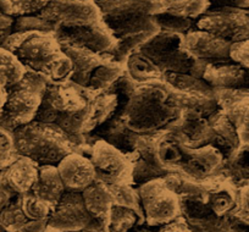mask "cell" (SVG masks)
Here are the masks:
<instances>
[{"label":"cell","instance_id":"obj_44","mask_svg":"<svg viewBox=\"0 0 249 232\" xmlns=\"http://www.w3.org/2000/svg\"><path fill=\"white\" fill-rule=\"evenodd\" d=\"M18 158L13 132L0 126V171H4Z\"/></svg>","mask_w":249,"mask_h":232},{"label":"cell","instance_id":"obj_6","mask_svg":"<svg viewBox=\"0 0 249 232\" xmlns=\"http://www.w3.org/2000/svg\"><path fill=\"white\" fill-rule=\"evenodd\" d=\"M103 20L116 40L110 54L115 60L122 64L161 31L154 16L103 18Z\"/></svg>","mask_w":249,"mask_h":232},{"label":"cell","instance_id":"obj_8","mask_svg":"<svg viewBox=\"0 0 249 232\" xmlns=\"http://www.w3.org/2000/svg\"><path fill=\"white\" fill-rule=\"evenodd\" d=\"M182 38L183 36L177 33L160 31L140 52L149 57L164 73H190L195 59L183 49Z\"/></svg>","mask_w":249,"mask_h":232},{"label":"cell","instance_id":"obj_9","mask_svg":"<svg viewBox=\"0 0 249 232\" xmlns=\"http://www.w3.org/2000/svg\"><path fill=\"white\" fill-rule=\"evenodd\" d=\"M97 180L107 185H132V161L105 141L98 140L87 153Z\"/></svg>","mask_w":249,"mask_h":232},{"label":"cell","instance_id":"obj_36","mask_svg":"<svg viewBox=\"0 0 249 232\" xmlns=\"http://www.w3.org/2000/svg\"><path fill=\"white\" fill-rule=\"evenodd\" d=\"M165 13L179 18L198 20L210 6V0H165Z\"/></svg>","mask_w":249,"mask_h":232},{"label":"cell","instance_id":"obj_1","mask_svg":"<svg viewBox=\"0 0 249 232\" xmlns=\"http://www.w3.org/2000/svg\"><path fill=\"white\" fill-rule=\"evenodd\" d=\"M3 48L13 52L27 70L39 73L48 81L69 80L72 72L70 59L55 33L13 32Z\"/></svg>","mask_w":249,"mask_h":232},{"label":"cell","instance_id":"obj_48","mask_svg":"<svg viewBox=\"0 0 249 232\" xmlns=\"http://www.w3.org/2000/svg\"><path fill=\"white\" fill-rule=\"evenodd\" d=\"M159 232H193L190 229L187 221L182 215L177 216L172 221L164 224L162 226H159Z\"/></svg>","mask_w":249,"mask_h":232},{"label":"cell","instance_id":"obj_5","mask_svg":"<svg viewBox=\"0 0 249 232\" xmlns=\"http://www.w3.org/2000/svg\"><path fill=\"white\" fill-rule=\"evenodd\" d=\"M94 90L69 80L48 81L36 121L54 124L64 115L77 112L87 107Z\"/></svg>","mask_w":249,"mask_h":232},{"label":"cell","instance_id":"obj_24","mask_svg":"<svg viewBox=\"0 0 249 232\" xmlns=\"http://www.w3.org/2000/svg\"><path fill=\"white\" fill-rule=\"evenodd\" d=\"M208 120L213 128L210 145L219 150L225 160L229 159L242 145L236 127L222 110L212 115L210 118H208Z\"/></svg>","mask_w":249,"mask_h":232},{"label":"cell","instance_id":"obj_22","mask_svg":"<svg viewBox=\"0 0 249 232\" xmlns=\"http://www.w3.org/2000/svg\"><path fill=\"white\" fill-rule=\"evenodd\" d=\"M203 78L214 89H249V69L233 61L209 65Z\"/></svg>","mask_w":249,"mask_h":232},{"label":"cell","instance_id":"obj_32","mask_svg":"<svg viewBox=\"0 0 249 232\" xmlns=\"http://www.w3.org/2000/svg\"><path fill=\"white\" fill-rule=\"evenodd\" d=\"M164 81L171 89L186 94L215 97V89L204 80L188 73H164Z\"/></svg>","mask_w":249,"mask_h":232},{"label":"cell","instance_id":"obj_55","mask_svg":"<svg viewBox=\"0 0 249 232\" xmlns=\"http://www.w3.org/2000/svg\"><path fill=\"white\" fill-rule=\"evenodd\" d=\"M94 1H99V0H94Z\"/></svg>","mask_w":249,"mask_h":232},{"label":"cell","instance_id":"obj_56","mask_svg":"<svg viewBox=\"0 0 249 232\" xmlns=\"http://www.w3.org/2000/svg\"><path fill=\"white\" fill-rule=\"evenodd\" d=\"M45 232H50V231H45Z\"/></svg>","mask_w":249,"mask_h":232},{"label":"cell","instance_id":"obj_42","mask_svg":"<svg viewBox=\"0 0 249 232\" xmlns=\"http://www.w3.org/2000/svg\"><path fill=\"white\" fill-rule=\"evenodd\" d=\"M114 198V204L135 209L142 214L137 188L132 185H107ZM143 216V215H142Z\"/></svg>","mask_w":249,"mask_h":232},{"label":"cell","instance_id":"obj_33","mask_svg":"<svg viewBox=\"0 0 249 232\" xmlns=\"http://www.w3.org/2000/svg\"><path fill=\"white\" fill-rule=\"evenodd\" d=\"M124 72H126L124 64L119 63L115 60L114 56H111L93 72L87 88L94 92H107Z\"/></svg>","mask_w":249,"mask_h":232},{"label":"cell","instance_id":"obj_17","mask_svg":"<svg viewBox=\"0 0 249 232\" xmlns=\"http://www.w3.org/2000/svg\"><path fill=\"white\" fill-rule=\"evenodd\" d=\"M166 131L184 147L202 148L212 143L213 128L209 120L195 110L182 109L178 119Z\"/></svg>","mask_w":249,"mask_h":232},{"label":"cell","instance_id":"obj_26","mask_svg":"<svg viewBox=\"0 0 249 232\" xmlns=\"http://www.w3.org/2000/svg\"><path fill=\"white\" fill-rule=\"evenodd\" d=\"M65 191L66 188L62 183L57 167L53 165H44V166H39L37 182L33 185L30 192L54 208Z\"/></svg>","mask_w":249,"mask_h":232},{"label":"cell","instance_id":"obj_14","mask_svg":"<svg viewBox=\"0 0 249 232\" xmlns=\"http://www.w3.org/2000/svg\"><path fill=\"white\" fill-rule=\"evenodd\" d=\"M83 200L82 192L65 191L52 209L47 230L50 232H77L92 220Z\"/></svg>","mask_w":249,"mask_h":232},{"label":"cell","instance_id":"obj_7","mask_svg":"<svg viewBox=\"0 0 249 232\" xmlns=\"http://www.w3.org/2000/svg\"><path fill=\"white\" fill-rule=\"evenodd\" d=\"M137 193L145 224L159 227L181 215L179 197L167 187L164 178L140 186Z\"/></svg>","mask_w":249,"mask_h":232},{"label":"cell","instance_id":"obj_45","mask_svg":"<svg viewBox=\"0 0 249 232\" xmlns=\"http://www.w3.org/2000/svg\"><path fill=\"white\" fill-rule=\"evenodd\" d=\"M215 99L222 111L249 99V89H215Z\"/></svg>","mask_w":249,"mask_h":232},{"label":"cell","instance_id":"obj_43","mask_svg":"<svg viewBox=\"0 0 249 232\" xmlns=\"http://www.w3.org/2000/svg\"><path fill=\"white\" fill-rule=\"evenodd\" d=\"M30 31H39V32L56 33L57 27L49 21L40 18L38 14L15 18L13 25V32H30Z\"/></svg>","mask_w":249,"mask_h":232},{"label":"cell","instance_id":"obj_19","mask_svg":"<svg viewBox=\"0 0 249 232\" xmlns=\"http://www.w3.org/2000/svg\"><path fill=\"white\" fill-rule=\"evenodd\" d=\"M56 167L66 191L82 192L97 180L95 170L89 158L81 153L73 152L66 155Z\"/></svg>","mask_w":249,"mask_h":232},{"label":"cell","instance_id":"obj_25","mask_svg":"<svg viewBox=\"0 0 249 232\" xmlns=\"http://www.w3.org/2000/svg\"><path fill=\"white\" fill-rule=\"evenodd\" d=\"M205 200L217 216H230L237 205V188L225 178L204 185Z\"/></svg>","mask_w":249,"mask_h":232},{"label":"cell","instance_id":"obj_12","mask_svg":"<svg viewBox=\"0 0 249 232\" xmlns=\"http://www.w3.org/2000/svg\"><path fill=\"white\" fill-rule=\"evenodd\" d=\"M197 27L231 43L249 39V9H209L197 20Z\"/></svg>","mask_w":249,"mask_h":232},{"label":"cell","instance_id":"obj_23","mask_svg":"<svg viewBox=\"0 0 249 232\" xmlns=\"http://www.w3.org/2000/svg\"><path fill=\"white\" fill-rule=\"evenodd\" d=\"M39 174V165L32 159L26 157H18L13 164L1 171L0 176L6 185L18 195L27 193L32 190L37 182Z\"/></svg>","mask_w":249,"mask_h":232},{"label":"cell","instance_id":"obj_2","mask_svg":"<svg viewBox=\"0 0 249 232\" xmlns=\"http://www.w3.org/2000/svg\"><path fill=\"white\" fill-rule=\"evenodd\" d=\"M169 95L170 87L164 80L138 85L119 116L140 135L164 132L178 119L181 112L170 104Z\"/></svg>","mask_w":249,"mask_h":232},{"label":"cell","instance_id":"obj_49","mask_svg":"<svg viewBox=\"0 0 249 232\" xmlns=\"http://www.w3.org/2000/svg\"><path fill=\"white\" fill-rule=\"evenodd\" d=\"M14 20L15 18H11L3 11H0V47H3L4 42L13 33Z\"/></svg>","mask_w":249,"mask_h":232},{"label":"cell","instance_id":"obj_13","mask_svg":"<svg viewBox=\"0 0 249 232\" xmlns=\"http://www.w3.org/2000/svg\"><path fill=\"white\" fill-rule=\"evenodd\" d=\"M181 215L193 232H231L230 216H217L205 200V187L200 192L179 196Z\"/></svg>","mask_w":249,"mask_h":232},{"label":"cell","instance_id":"obj_10","mask_svg":"<svg viewBox=\"0 0 249 232\" xmlns=\"http://www.w3.org/2000/svg\"><path fill=\"white\" fill-rule=\"evenodd\" d=\"M38 15L57 28L90 26L103 20L94 0H49Z\"/></svg>","mask_w":249,"mask_h":232},{"label":"cell","instance_id":"obj_31","mask_svg":"<svg viewBox=\"0 0 249 232\" xmlns=\"http://www.w3.org/2000/svg\"><path fill=\"white\" fill-rule=\"evenodd\" d=\"M169 103L178 110L191 109L200 112L207 119L221 110L215 97L186 94V93L177 92V90L171 89V88H170Z\"/></svg>","mask_w":249,"mask_h":232},{"label":"cell","instance_id":"obj_18","mask_svg":"<svg viewBox=\"0 0 249 232\" xmlns=\"http://www.w3.org/2000/svg\"><path fill=\"white\" fill-rule=\"evenodd\" d=\"M140 136V133L128 127L121 116L114 114L109 120L88 133L87 143L89 147H92L95 141H105L130 158L136 152Z\"/></svg>","mask_w":249,"mask_h":232},{"label":"cell","instance_id":"obj_28","mask_svg":"<svg viewBox=\"0 0 249 232\" xmlns=\"http://www.w3.org/2000/svg\"><path fill=\"white\" fill-rule=\"evenodd\" d=\"M116 95L107 92H95L88 103V119L86 124V133H90L102 124L109 120L116 112Z\"/></svg>","mask_w":249,"mask_h":232},{"label":"cell","instance_id":"obj_15","mask_svg":"<svg viewBox=\"0 0 249 232\" xmlns=\"http://www.w3.org/2000/svg\"><path fill=\"white\" fill-rule=\"evenodd\" d=\"M233 43L213 33L197 28L182 38V45L193 59L204 61L209 65L231 63V47Z\"/></svg>","mask_w":249,"mask_h":232},{"label":"cell","instance_id":"obj_16","mask_svg":"<svg viewBox=\"0 0 249 232\" xmlns=\"http://www.w3.org/2000/svg\"><path fill=\"white\" fill-rule=\"evenodd\" d=\"M55 36L60 43L77 45L99 54H110L116 44V40L104 20L90 26L59 27Z\"/></svg>","mask_w":249,"mask_h":232},{"label":"cell","instance_id":"obj_38","mask_svg":"<svg viewBox=\"0 0 249 232\" xmlns=\"http://www.w3.org/2000/svg\"><path fill=\"white\" fill-rule=\"evenodd\" d=\"M238 133L242 145H249V99L224 111Z\"/></svg>","mask_w":249,"mask_h":232},{"label":"cell","instance_id":"obj_51","mask_svg":"<svg viewBox=\"0 0 249 232\" xmlns=\"http://www.w3.org/2000/svg\"><path fill=\"white\" fill-rule=\"evenodd\" d=\"M77 232H107V225H105V221H102V220H98L93 217L88 222L87 226H85L82 230H80Z\"/></svg>","mask_w":249,"mask_h":232},{"label":"cell","instance_id":"obj_20","mask_svg":"<svg viewBox=\"0 0 249 232\" xmlns=\"http://www.w3.org/2000/svg\"><path fill=\"white\" fill-rule=\"evenodd\" d=\"M60 44L72 65L70 80L86 88L93 72L112 56L109 53L99 54V53H94L89 49L69 44V43H60Z\"/></svg>","mask_w":249,"mask_h":232},{"label":"cell","instance_id":"obj_4","mask_svg":"<svg viewBox=\"0 0 249 232\" xmlns=\"http://www.w3.org/2000/svg\"><path fill=\"white\" fill-rule=\"evenodd\" d=\"M48 80L42 75L27 70L22 80L6 88L8 98L0 114V126L14 132L20 126L35 120Z\"/></svg>","mask_w":249,"mask_h":232},{"label":"cell","instance_id":"obj_52","mask_svg":"<svg viewBox=\"0 0 249 232\" xmlns=\"http://www.w3.org/2000/svg\"><path fill=\"white\" fill-rule=\"evenodd\" d=\"M230 231L231 232H249V222L243 221L231 215L230 217Z\"/></svg>","mask_w":249,"mask_h":232},{"label":"cell","instance_id":"obj_27","mask_svg":"<svg viewBox=\"0 0 249 232\" xmlns=\"http://www.w3.org/2000/svg\"><path fill=\"white\" fill-rule=\"evenodd\" d=\"M82 197L86 208L92 217L105 221L109 210L114 205V198L109 186L103 181L95 180L82 191Z\"/></svg>","mask_w":249,"mask_h":232},{"label":"cell","instance_id":"obj_46","mask_svg":"<svg viewBox=\"0 0 249 232\" xmlns=\"http://www.w3.org/2000/svg\"><path fill=\"white\" fill-rule=\"evenodd\" d=\"M232 215L249 222V185L237 190V205Z\"/></svg>","mask_w":249,"mask_h":232},{"label":"cell","instance_id":"obj_50","mask_svg":"<svg viewBox=\"0 0 249 232\" xmlns=\"http://www.w3.org/2000/svg\"><path fill=\"white\" fill-rule=\"evenodd\" d=\"M249 9V0H210L209 9Z\"/></svg>","mask_w":249,"mask_h":232},{"label":"cell","instance_id":"obj_35","mask_svg":"<svg viewBox=\"0 0 249 232\" xmlns=\"http://www.w3.org/2000/svg\"><path fill=\"white\" fill-rule=\"evenodd\" d=\"M27 69L22 65L15 54L0 47V82L9 88L22 80Z\"/></svg>","mask_w":249,"mask_h":232},{"label":"cell","instance_id":"obj_3","mask_svg":"<svg viewBox=\"0 0 249 232\" xmlns=\"http://www.w3.org/2000/svg\"><path fill=\"white\" fill-rule=\"evenodd\" d=\"M14 144L18 157H26L39 166H56L66 155L78 152L66 135L54 124L33 120L13 132Z\"/></svg>","mask_w":249,"mask_h":232},{"label":"cell","instance_id":"obj_47","mask_svg":"<svg viewBox=\"0 0 249 232\" xmlns=\"http://www.w3.org/2000/svg\"><path fill=\"white\" fill-rule=\"evenodd\" d=\"M230 55L233 63L249 69V39L233 43Z\"/></svg>","mask_w":249,"mask_h":232},{"label":"cell","instance_id":"obj_41","mask_svg":"<svg viewBox=\"0 0 249 232\" xmlns=\"http://www.w3.org/2000/svg\"><path fill=\"white\" fill-rule=\"evenodd\" d=\"M138 87V83H136L127 73L124 72L109 89L107 90V93H111V94L116 95L117 98V109L115 114L120 115L124 109L127 105L128 100H130L131 95L135 92L136 88Z\"/></svg>","mask_w":249,"mask_h":232},{"label":"cell","instance_id":"obj_21","mask_svg":"<svg viewBox=\"0 0 249 232\" xmlns=\"http://www.w3.org/2000/svg\"><path fill=\"white\" fill-rule=\"evenodd\" d=\"M103 18L155 16L165 13V0H99Z\"/></svg>","mask_w":249,"mask_h":232},{"label":"cell","instance_id":"obj_30","mask_svg":"<svg viewBox=\"0 0 249 232\" xmlns=\"http://www.w3.org/2000/svg\"><path fill=\"white\" fill-rule=\"evenodd\" d=\"M124 68L126 73L138 85L164 80V72L140 50L127 57Z\"/></svg>","mask_w":249,"mask_h":232},{"label":"cell","instance_id":"obj_11","mask_svg":"<svg viewBox=\"0 0 249 232\" xmlns=\"http://www.w3.org/2000/svg\"><path fill=\"white\" fill-rule=\"evenodd\" d=\"M225 159L212 145L188 148L183 145L182 161L176 174L198 185H208L222 176Z\"/></svg>","mask_w":249,"mask_h":232},{"label":"cell","instance_id":"obj_29","mask_svg":"<svg viewBox=\"0 0 249 232\" xmlns=\"http://www.w3.org/2000/svg\"><path fill=\"white\" fill-rule=\"evenodd\" d=\"M222 176L237 190L249 185V145H241L225 160Z\"/></svg>","mask_w":249,"mask_h":232},{"label":"cell","instance_id":"obj_54","mask_svg":"<svg viewBox=\"0 0 249 232\" xmlns=\"http://www.w3.org/2000/svg\"><path fill=\"white\" fill-rule=\"evenodd\" d=\"M6 98H8V92H6V88L4 87V85L0 82V114L3 112L4 107H5Z\"/></svg>","mask_w":249,"mask_h":232},{"label":"cell","instance_id":"obj_39","mask_svg":"<svg viewBox=\"0 0 249 232\" xmlns=\"http://www.w3.org/2000/svg\"><path fill=\"white\" fill-rule=\"evenodd\" d=\"M21 208L26 216L31 220H38V221H48L49 215L53 208L42 199L36 197L32 192L22 193L18 195Z\"/></svg>","mask_w":249,"mask_h":232},{"label":"cell","instance_id":"obj_34","mask_svg":"<svg viewBox=\"0 0 249 232\" xmlns=\"http://www.w3.org/2000/svg\"><path fill=\"white\" fill-rule=\"evenodd\" d=\"M141 222L144 220L140 212L116 204L112 205L105 220L107 232H130Z\"/></svg>","mask_w":249,"mask_h":232},{"label":"cell","instance_id":"obj_40","mask_svg":"<svg viewBox=\"0 0 249 232\" xmlns=\"http://www.w3.org/2000/svg\"><path fill=\"white\" fill-rule=\"evenodd\" d=\"M154 18L159 25L160 30L166 31V32L184 36L198 28L197 20H193V18H179V16L170 15L167 13L159 14V15H155Z\"/></svg>","mask_w":249,"mask_h":232},{"label":"cell","instance_id":"obj_37","mask_svg":"<svg viewBox=\"0 0 249 232\" xmlns=\"http://www.w3.org/2000/svg\"><path fill=\"white\" fill-rule=\"evenodd\" d=\"M49 0H0V11L11 18L36 15Z\"/></svg>","mask_w":249,"mask_h":232},{"label":"cell","instance_id":"obj_53","mask_svg":"<svg viewBox=\"0 0 249 232\" xmlns=\"http://www.w3.org/2000/svg\"><path fill=\"white\" fill-rule=\"evenodd\" d=\"M130 232H159V227L150 226L145 222H141V224L136 225Z\"/></svg>","mask_w":249,"mask_h":232}]
</instances>
